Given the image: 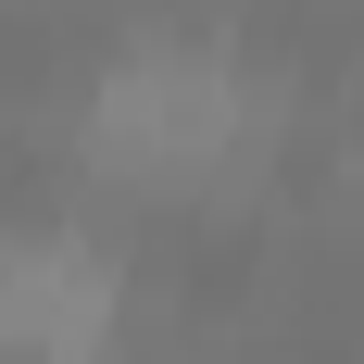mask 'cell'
I'll list each match as a JSON object with an SVG mask.
<instances>
[{
  "label": "cell",
  "mask_w": 364,
  "mask_h": 364,
  "mask_svg": "<svg viewBox=\"0 0 364 364\" xmlns=\"http://www.w3.org/2000/svg\"><path fill=\"white\" fill-rule=\"evenodd\" d=\"M113 314H126V289L88 239H38L0 264V364H101Z\"/></svg>",
  "instance_id": "6da1fadb"
}]
</instances>
